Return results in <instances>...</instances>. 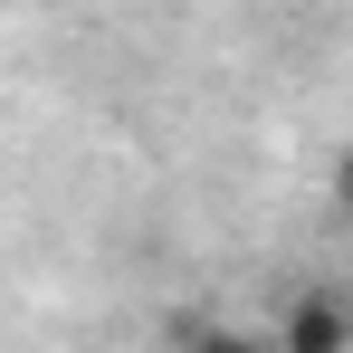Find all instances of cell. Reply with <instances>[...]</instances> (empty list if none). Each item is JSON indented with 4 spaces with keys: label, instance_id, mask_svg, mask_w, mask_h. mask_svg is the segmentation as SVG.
Returning <instances> with one entry per match:
<instances>
[{
    "label": "cell",
    "instance_id": "obj_1",
    "mask_svg": "<svg viewBox=\"0 0 353 353\" xmlns=\"http://www.w3.org/2000/svg\"><path fill=\"white\" fill-rule=\"evenodd\" d=\"M277 344H287V353H344L353 344V305L325 296V287H305L287 315H277Z\"/></svg>",
    "mask_w": 353,
    "mask_h": 353
},
{
    "label": "cell",
    "instance_id": "obj_2",
    "mask_svg": "<svg viewBox=\"0 0 353 353\" xmlns=\"http://www.w3.org/2000/svg\"><path fill=\"white\" fill-rule=\"evenodd\" d=\"M325 191H334V210H344V220H353V143H344V153H334V181H325Z\"/></svg>",
    "mask_w": 353,
    "mask_h": 353
}]
</instances>
